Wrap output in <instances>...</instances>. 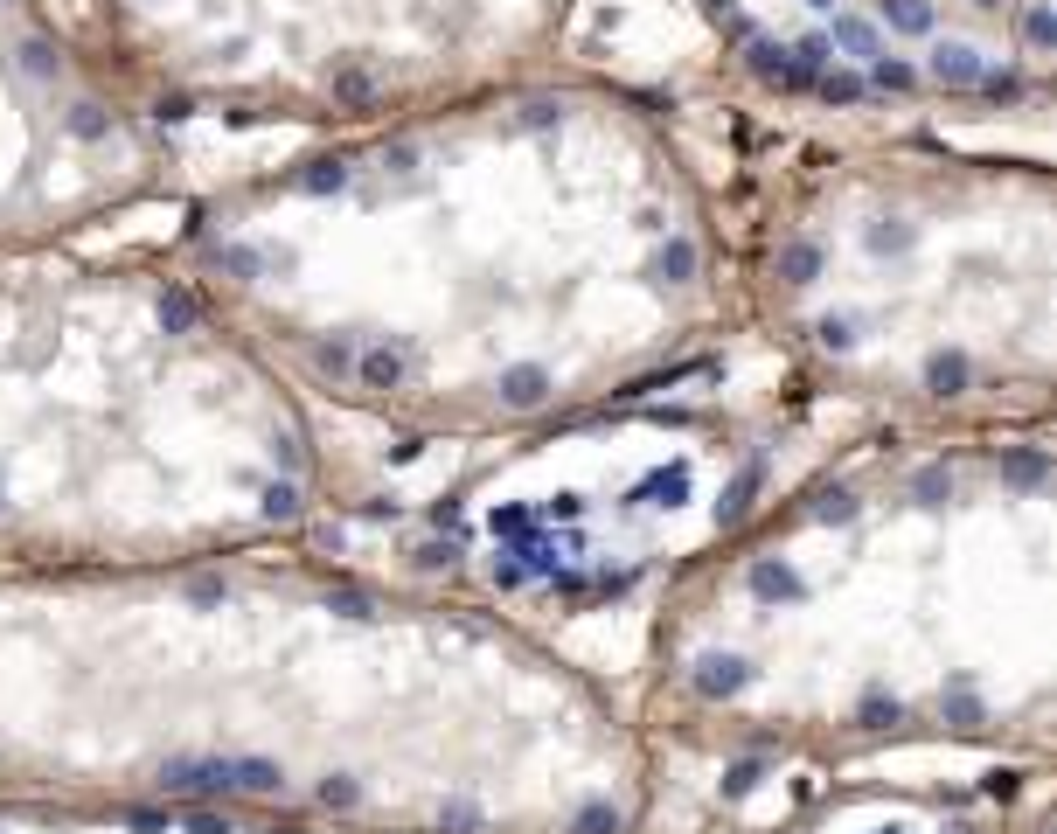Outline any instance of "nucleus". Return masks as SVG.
I'll return each mask as SVG.
<instances>
[{
  "label": "nucleus",
  "instance_id": "obj_1",
  "mask_svg": "<svg viewBox=\"0 0 1057 834\" xmlns=\"http://www.w3.org/2000/svg\"><path fill=\"white\" fill-rule=\"evenodd\" d=\"M661 758L536 626L244 550L0 563V807L313 834H640Z\"/></svg>",
  "mask_w": 1057,
  "mask_h": 834
},
{
  "label": "nucleus",
  "instance_id": "obj_2",
  "mask_svg": "<svg viewBox=\"0 0 1057 834\" xmlns=\"http://www.w3.org/2000/svg\"><path fill=\"white\" fill-rule=\"evenodd\" d=\"M306 404L522 445L745 334L731 216L626 91L515 77L202 195L167 251Z\"/></svg>",
  "mask_w": 1057,
  "mask_h": 834
},
{
  "label": "nucleus",
  "instance_id": "obj_3",
  "mask_svg": "<svg viewBox=\"0 0 1057 834\" xmlns=\"http://www.w3.org/2000/svg\"><path fill=\"white\" fill-rule=\"evenodd\" d=\"M1057 556L1044 438L884 431L682 556L647 633L654 758H1051Z\"/></svg>",
  "mask_w": 1057,
  "mask_h": 834
},
{
  "label": "nucleus",
  "instance_id": "obj_4",
  "mask_svg": "<svg viewBox=\"0 0 1057 834\" xmlns=\"http://www.w3.org/2000/svg\"><path fill=\"white\" fill-rule=\"evenodd\" d=\"M320 508L313 404L174 258H0V563L286 550Z\"/></svg>",
  "mask_w": 1057,
  "mask_h": 834
},
{
  "label": "nucleus",
  "instance_id": "obj_5",
  "mask_svg": "<svg viewBox=\"0 0 1057 834\" xmlns=\"http://www.w3.org/2000/svg\"><path fill=\"white\" fill-rule=\"evenodd\" d=\"M745 334L911 438H1044L1057 195L1044 160L849 146L786 160L731 223Z\"/></svg>",
  "mask_w": 1057,
  "mask_h": 834
},
{
  "label": "nucleus",
  "instance_id": "obj_6",
  "mask_svg": "<svg viewBox=\"0 0 1057 834\" xmlns=\"http://www.w3.org/2000/svg\"><path fill=\"white\" fill-rule=\"evenodd\" d=\"M160 181V105L105 49H77L42 0H0V258L49 251Z\"/></svg>",
  "mask_w": 1057,
  "mask_h": 834
}]
</instances>
